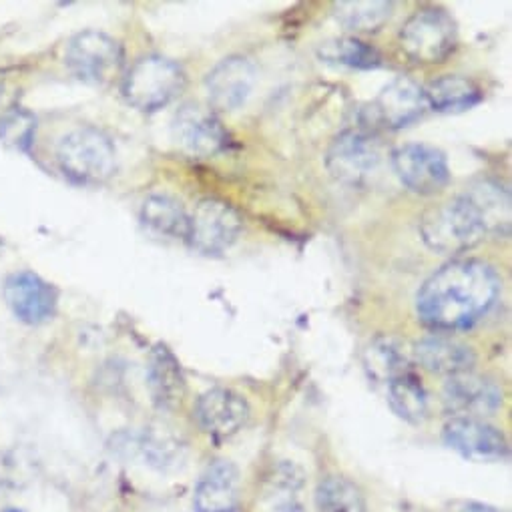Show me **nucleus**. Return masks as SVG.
Here are the masks:
<instances>
[{
	"label": "nucleus",
	"mask_w": 512,
	"mask_h": 512,
	"mask_svg": "<svg viewBox=\"0 0 512 512\" xmlns=\"http://www.w3.org/2000/svg\"><path fill=\"white\" fill-rule=\"evenodd\" d=\"M500 278L480 260H454L436 270L416 296V312L432 330H464L490 312Z\"/></svg>",
	"instance_id": "obj_1"
},
{
	"label": "nucleus",
	"mask_w": 512,
	"mask_h": 512,
	"mask_svg": "<svg viewBox=\"0 0 512 512\" xmlns=\"http://www.w3.org/2000/svg\"><path fill=\"white\" fill-rule=\"evenodd\" d=\"M420 233L432 251L446 255L468 251L486 235L474 205L464 193L426 211L420 221Z\"/></svg>",
	"instance_id": "obj_2"
},
{
	"label": "nucleus",
	"mask_w": 512,
	"mask_h": 512,
	"mask_svg": "<svg viewBox=\"0 0 512 512\" xmlns=\"http://www.w3.org/2000/svg\"><path fill=\"white\" fill-rule=\"evenodd\" d=\"M59 169L77 185H101L115 173L117 153L111 139L93 127L65 135L57 147Z\"/></svg>",
	"instance_id": "obj_3"
},
{
	"label": "nucleus",
	"mask_w": 512,
	"mask_h": 512,
	"mask_svg": "<svg viewBox=\"0 0 512 512\" xmlns=\"http://www.w3.org/2000/svg\"><path fill=\"white\" fill-rule=\"evenodd\" d=\"M185 87L183 69L159 55L139 59L123 79L121 93L125 101L145 113H153L169 105Z\"/></svg>",
	"instance_id": "obj_4"
},
{
	"label": "nucleus",
	"mask_w": 512,
	"mask_h": 512,
	"mask_svg": "<svg viewBox=\"0 0 512 512\" xmlns=\"http://www.w3.org/2000/svg\"><path fill=\"white\" fill-rule=\"evenodd\" d=\"M243 229L241 215L221 199H203L187 221V243L203 255H221L235 245Z\"/></svg>",
	"instance_id": "obj_5"
},
{
	"label": "nucleus",
	"mask_w": 512,
	"mask_h": 512,
	"mask_svg": "<svg viewBox=\"0 0 512 512\" xmlns=\"http://www.w3.org/2000/svg\"><path fill=\"white\" fill-rule=\"evenodd\" d=\"M400 47L416 63H440L456 47V25L444 11H418L400 31Z\"/></svg>",
	"instance_id": "obj_6"
},
{
	"label": "nucleus",
	"mask_w": 512,
	"mask_h": 512,
	"mask_svg": "<svg viewBox=\"0 0 512 512\" xmlns=\"http://www.w3.org/2000/svg\"><path fill=\"white\" fill-rule=\"evenodd\" d=\"M382 163V147L378 139L360 129L340 133L326 155V167L332 177L344 185H364L372 179Z\"/></svg>",
	"instance_id": "obj_7"
},
{
	"label": "nucleus",
	"mask_w": 512,
	"mask_h": 512,
	"mask_svg": "<svg viewBox=\"0 0 512 512\" xmlns=\"http://www.w3.org/2000/svg\"><path fill=\"white\" fill-rule=\"evenodd\" d=\"M71 73L85 83H109L121 69L123 51L115 39L99 31H85L71 39L65 55Z\"/></svg>",
	"instance_id": "obj_8"
},
{
	"label": "nucleus",
	"mask_w": 512,
	"mask_h": 512,
	"mask_svg": "<svg viewBox=\"0 0 512 512\" xmlns=\"http://www.w3.org/2000/svg\"><path fill=\"white\" fill-rule=\"evenodd\" d=\"M392 167L400 181L418 195L440 193L450 181L446 155L422 143H410L396 149Z\"/></svg>",
	"instance_id": "obj_9"
},
{
	"label": "nucleus",
	"mask_w": 512,
	"mask_h": 512,
	"mask_svg": "<svg viewBox=\"0 0 512 512\" xmlns=\"http://www.w3.org/2000/svg\"><path fill=\"white\" fill-rule=\"evenodd\" d=\"M173 139L193 157H211L225 149L227 131L211 109L185 103L173 117Z\"/></svg>",
	"instance_id": "obj_10"
},
{
	"label": "nucleus",
	"mask_w": 512,
	"mask_h": 512,
	"mask_svg": "<svg viewBox=\"0 0 512 512\" xmlns=\"http://www.w3.org/2000/svg\"><path fill=\"white\" fill-rule=\"evenodd\" d=\"M3 292L11 312L29 326L45 324L57 312V290L33 272H17L9 276Z\"/></svg>",
	"instance_id": "obj_11"
},
{
	"label": "nucleus",
	"mask_w": 512,
	"mask_h": 512,
	"mask_svg": "<svg viewBox=\"0 0 512 512\" xmlns=\"http://www.w3.org/2000/svg\"><path fill=\"white\" fill-rule=\"evenodd\" d=\"M247 400L229 388H211L199 396L195 418L205 434L215 440L235 436L249 420Z\"/></svg>",
	"instance_id": "obj_12"
},
{
	"label": "nucleus",
	"mask_w": 512,
	"mask_h": 512,
	"mask_svg": "<svg viewBox=\"0 0 512 512\" xmlns=\"http://www.w3.org/2000/svg\"><path fill=\"white\" fill-rule=\"evenodd\" d=\"M444 442L460 456L476 462L502 460L508 454L504 434L480 418H452L444 426Z\"/></svg>",
	"instance_id": "obj_13"
},
{
	"label": "nucleus",
	"mask_w": 512,
	"mask_h": 512,
	"mask_svg": "<svg viewBox=\"0 0 512 512\" xmlns=\"http://www.w3.org/2000/svg\"><path fill=\"white\" fill-rule=\"evenodd\" d=\"M255 69L245 57H227L219 61L205 77L209 103L217 111H235L251 95Z\"/></svg>",
	"instance_id": "obj_14"
},
{
	"label": "nucleus",
	"mask_w": 512,
	"mask_h": 512,
	"mask_svg": "<svg viewBox=\"0 0 512 512\" xmlns=\"http://www.w3.org/2000/svg\"><path fill=\"white\" fill-rule=\"evenodd\" d=\"M424 109V89L408 77H398L378 93L370 113L372 119L382 127L402 129L416 121Z\"/></svg>",
	"instance_id": "obj_15"
},
{
	"label": "nucleus",
	"mask_w": 512,
	"mask_h": 512,
	"mask_svg": "<svg viewBox=\"0 0 512 512\" xmlns=\"http://www.w3.org/2000/svg\"><path fill=\"white\" fill-rule=\"evenodd\" d=\"M444 404L448 412L458 416H486L502 406V390L492 380L466 372L448 378L444 386Z\"/></svg>",
	"instance_id": "obj_16"
},
{
	"label": "nucleus",
	"mask_w": 512,
	"mask_h": 512,
	"mask_svg": "<svg viewBox=\"0 0 512 512\" xmlns=\"http://www.w3.org/2000/svg\"><path fill=\"white\" fill-rule=\"evenodd\" d=\"M239 504V472L229 460H215L197 480L195 512H235Z\"/></svg>",
	"instance_id": "obj_17"
},
{
	"label": "nucleus",
	"mask_w": 512,
	"mask_h": 512,
	"mask_svg": "<svg viewBox=\"0 0 512 512\" xmlns=\"http://www.w3.org/2000/svg\"><path fill=\"white\" fill-rule=\"evenodd\" d=\"M414 356L416 362L428 372L448 378L472 372L476 364L472 348L446 336H430L420 340L414 346Z\"/></svg>",
	"instance_id": "obj_18"
},
{
	"label": "nucleus",
	"mask_w": 512,
	"mask_h": 512,
	"mask_svg": "<svg viewBox=\"0 0 512 512\" xmlns=\"http://www.w3.org/2000/svg\"><path fill=\"white\" fill-rule=\"evenodd\" d=\"M147 386L155 406L161 410H173L183 400L185 378L181 364L163 344H157L149 354Z\"/></svg>",
	"instance_id": "obj_19"
},
{
	"label": "nucleus",
	"mask_w": 512,
	"mask_h": 512,
	"mask_svg": "<svg viewBox=\"0 0 512 512\" xmlns=\"http://www.w3.org/2000/svg\"><path fill=\"white\" fill-rule=\"evenodd\" d=\"M464 195L474 205L486 235H508L510 231V195L496 181H476Z\"/></svg>",
	"instance_id": "obj_20"
},
{
	"label": "nucleus",
	"mask_w": 512,
	"mask_h": 512,
	"mask_svg": "<svg viewBox=\"0 0 512 512\" xmlns=\"http://www.w3.org/2000/svg\"><path fill=\"white\" fill-rule=\"evenodd\" d=\"M482 99L474 81L460 75H446L432 81L424 89L426 107L438 113H460L474 107Z\"/></svg>",
	"instance_id": "obj_21"
},
{
	"label": "nucleus",
	"mask_w": 512,
	"mask_h": 512,
	"mask_svg": "<svg viewBox=\"0 0 512 512\" xmlns=\"http://www.w3.org/2000/svg\"><path fill=\"white\" fill-rule=\"evenodd\" d=\"M189 215L181 201L167 193H153L141 205V223L163 237H183L187 233Z\"/></svg>",
	"instance_id": "obj_22"
},
{
	"label": "nucleus",
	"mask_w": 512,
	"mask_h": 512,
	"mask_svg": "<svg viewBox=\"0 0 512 512\" xmlns=\"http://www.w3.org/2000/svg\"><path fill=\"white\" fill-rule=\"evenodd\" d=\"M362 362L370 380L384 384H390L398 376L412 372L402 346L386 336H378L366 346Z\"/></svg>",
	"instance_id": "obj_23"
},
{
	"label": "nucleus",
	"mask_w": 512,
	"mask_h": 512,
	"mask_svg": "<svg viewBox=\"0 0 512 512\" xmlns=\"http://www.w3.org/2000/svg\"><path fill=\"white\" fill-rule=\"evenodd\" d=\"M388 404L394 414L410 424L424 422L428 414V394L414 372H406L388 384Z\"/></svg>",
	"instance_id": "obj_24"
},
{
	"label": "nucleus",
	"mask_w": 512,
	"mask_h": 512,
	"mask_svg": "<svg viewBox=\"0 0 512 512\" xmlns=\"http://www.w3.org/2000/svg\"><path fill=\"white\" fill-rule=\"evenodd\" d=\"M334 17L338 23L356 33H376L392 17V3L386 0H350L336 3Z\"/></svg>",
	"instance_id": "obj_25"
},
{
	"label": "nucleus",
	"mask_w": 512,
	"mask_h": 512,
	"mask_svg": "<svg viewBox=\"0 0 512 512\" xmlns=\"http://www.w3.org/2000/svg\"><path fill=\"white\" fill-rule=\"evenodd\" d=\"M318 57L328 65L350 69H378L382 67V55L372 47L352 37L330 39L318 47Z\"/></svg>",
	"instance_id": "obj_26"
},
{
	"label": "nucleus",
	"mask_w": 512,
	"mask_h": 512,
	"mask_svg": "<svg viewBox=\"0 0 512 512\" xmlns=\"http://www.w3.org/2000/svg\"><path fill=\"white\" fill-rule=\"evenodd\" d=\"M318 512H366L360 488L342 476H328L316 490Z\"/></svg>",
	"instance_id": "obj_27"
},
{
	"label": "nucleus",
	"mask_w": 512,
	"mask_h": 512,
	"mask_svg": "<svg viewBox=\"0 0 512 512\" xmlns=\"http://www.w3.org/2000/svg\"><path fill=\"white\" fill-rule=\"evenodd\" d=\"M35 133L37 119L23 107H13L0 117V143H5L15 151L27 153L35 143Z\"/></svg>",
	"instance_id": "obj_28"
},
{
	"label": "nucleus",
	"mask_w": 512,
	"mask_h": 512,
	"mask_svg": "<svg viewBox=\"0 0 512 512\" xmlns=\"http://www.w3.org/2000/svg\"><path fill=\"white\" fill-rule=\"evenodd\" d=\"M141 450L145 454V458L149 460V464L159 466V468H167L169 464H173L177 458H181V450L183 446L179 444V440H175L169 434H149L145 436Z\"/></svg>",
	"instance_id": "obj_29"
},
{
	"label": "nucleus",
	"mask_w": 512,
	"mask_h": 512,
	"mask_svg": "<svg viewBox=\"0 0 512 512\" xmlns=\"http://www.w3.org/2000/svg\"><path fill=\"white\" fill-rule=\"evenodd\" d=\"M5 512H25V510H19V508H9V510H5Z\"/></svg>",
	"instance_id": "obj_30"
}]
</instances>
